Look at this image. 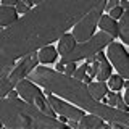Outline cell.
<instances>
[{
	"label": "cell",
	"mask_w": 129,
	"mask_h": 129,
	"mask_svg": "<svg viewBox=\"0 0 129 129\" xmlns=\"http://www.w3.org/2000/svg\"><path fill=\"white\" fill-rule=\"evenodd\" d=\"M107 0H44L0 31V68L52 44Z\"/></svg>",
	"instance_id": "6da1fadb"
},
{
	"label": "cell",
	"mask_w": 129,
	"mask_h": 129,
	"mask_svg": "<svg viewBox=\"0 0 129 129\" xmlns=\"http://www.w3.org/2000/svg\"><path fill=\"white\" fill-rule=\"evenodd\" d=\"M26 78L32 81V82L39 84L40 87H44L45 92H52V94L63 97V99L76 103L82 110H87L92 115H97L102 119H107L108 123L118 121V123L127 124V121H129L127 111H123L119 108L116 110V108H113L107 103L99 102L97 99H94L90 95L87 84H84L82 81H79L76 78L61 74L60 71H53V70H48V68H44V66L31 70Z\"/></svg>",
	"instance_id": "7a4b0ae2"
},
{
	"label": "cell",
	"mask_w": 129,
	"mask_h": 129,
	"mask_svg": "<svg viewBox=\"0 0 129 129\" xmlns=\"http://www.w3.org/2000/svg\"><path fill=\"white\" fill-rule=\"evenodd\" d=\"M0 121L10 129H66V123L44 113L34 103L19 99H0Z\"/></svg>",
	"instance_id": "3957f363"
},
{
	"label": "cell",
	"mask_w": 129,
	"mask_h": 129,
	"mask_svg": "<svg viewBox=\"0 0 129 129\" xmlns=\"http://www.w3.org/2000/svg\"><path fill=\"white\" fill-rule=\"evenodd\" d=\"M113 40V36H110L108 32H99L95 34L92 39H87V42L81 44V45H74L71 52L61 55V61L60 63H70V61H79V60H84V58H89V56H94L97 52H100L105 45H108Z\"/></svg>",
	"instance_id": "277c9868"
},
{
	"label": "cell",
	"mask_w": 129,
	"mask_h": 129,
	"mask_svg": "<svg viewBox=\"0 0 129 129\" xmlns=\"http://www.w3.org/2000/svg\"><path fill=\"white\" fill-rule=\"evenodd\" d=\"M37 63H39L37 52H32V53L23 56L21 61H19V63L13 68V70L10 71V74L0 79V99H2V97H5L23 78H26L27 73H29L31 70H34Z\"/></svg>",
	"instance_id": "5b68a950"
},
{
	"label": "cell",
	"mask_w": 129,
	"mask_h": 129,
	"mask_svg": "<svg viewBox=\"0 0 129 129\" xmlns=\"http://www.w3.org/2000/svg\"><path fill=\"white\" fill-rule=\"evenodd\" d=\"M16 90H18V95L21 97L23 100L29 103H34L36 107H39L44 113H47L48 116L55 118V110L50 107L48 100L42 95V92L39 90V87H36L32 84V81L29 79H21L18 84H16Z\"/></svg>",
	"instance_id": "8992f818"
},
{
	"label": "cell",
	"mask_w": 129,
	"mask_h": 129,
	"mask_svg": "<svg viewBox=\"0 0 129 129\" xmlns=\"http://www.w3.org/2000/svg\"><path fill=\"white\" fill-rule=\"evenodd\" d=\"M103 10H105V3L97 5L95 8H92L89 13L84 15L82 18L74 24V29H73L74 39H78L79 42H86L87 39H90V36L94 34L97 24H99V19H100V16H102Z\"/></svg>",
	"instance_id": "52a82bcc"
},
{
	"label": "cell",
	"mask_w": 129,
	"mask_h": 129,
	"mask_svg": "<svg viewBox=\"0 0 129 129\" xmlns=\"http://www.w3.org/2000/svg\"><path fill=\"white\" fill-rule=\"evenodd\" d=\"M108 56L121 78H129V56L126 48L118 42H110L108 44Z\"/></svg>",
	"instance_id": "ba28073f"
},
{
	"label": "cell",
	"mask_w": 129,
	"mask_h": 129,
	"mask_svg": "<svg viewBox=\"0 0 129 129\" xmlns=\"http://www.w3.org/2000/svg\"><path fill=\"white\" fill-rule=\"evenodd\" d=\"M47 100H48V103H50V107L55 110V113H58V115H64L68 119L79 121L84 115H86L82 110L74 108V107H71L70 103H64L63 100L56 99V97L52 94V92H47Z\"/></svg>",
	"instance_id": "9c48e42d"
},
{
	"label": "cell",
	"mask_w": 129,
	"mask_h": 129,
	"mask_svg": "<svg viewBox=\"0 0 129 129\" xmlns=\"http://www.w3.org/2000/svg\"><path fill=\"white\" fill-rule=\"evenodd\" d=\"M95 60L99 61V70H97L95 78L99 81H105L111 76V64H108L107 56H105L102 52H97L95 53Z\"/></svg>",
	"instance_id": "30bf717a"
},
{
	"label": "cell",
	"mask_w": 129,
	"mask_h": 129,
	"mask_svg": "<svg viewBox=\"0 0 129 129\" xmlns=\"http://www.w3.org/2000/svg\"><path fill=\"white\" fill-rule=\"evenodd\" d=\"M97 26H100V29L105 31V32H108L110 36H113V37L118 36V23H116V19L110 18V15L100 16L99 24H97Z\"/></svg>",
	"instance_id": "8fae6325"
},
{
	"label": "cell",
	"mask_w": 129,
	"mask_h": 129,
	"mask_svg": "<svg viewBox=\"0 0 129 129\" xmlns=\"http://www.w3.org/2000/svg\"><path fill=\"white\" fill-rule=\"evenodd\" d=\"M18 19V13L16 8L2 5L0 7V26H10L11 23H15Z\"/></svg>",
	"instance_id": "7c38bea8"
},
{
	"label": "cell",
	"mask_w": 129,
	"mask_h": 129,
	"mask_svg": "<svg viewBox=\"0 0 129 129\" xmlns=\"http://www.w3.org/2000/svg\"><path fill=\"white\" fill-rule=\"evenodd\" d=\"M119 19L121 21L118 24V36L124 44H129V8L123 11Z\"/></svg>",
	"instance_id": "4fadbf2b"
},
{
	"label": "cell",
	"mask_w": 129,
	"mask_h": 129,
	"mask_svg": "<svg viewBox=\"0 0 129 129\" xmlns=\"http://www.w3.org/2000/svg\"><path fill=\"white\" fill-rule=\"evenodd\" d=\"M79 127L81 129H100V127H103V119L97 115H94V116L84 115L79 119Z\"/></svg>",
	"instance_id": "5bb4252c"
},
{
	"label": "cell",
	"mask_w": 129,
	"mask_h": 129,
	"mask_svg": "<svg viewBox=\"0 0 129 129\" xmlns=\"http://www.w3.org/2000/svg\"><path fill=\"white\" fill-rule=\"evenodd\" d=\"M87 89H89V92H90V95L94 97V99H97V100L103 99V97L107 95V92H108V87H107V84H105V81L89 82L87 84Z\"/></svg>",
	"instance_id": "9a60e30c"
},
{
	"label": "cell",
	"mask_w": 129,
	"mask_h": 129,
	"mask_svg": "<svg viewBox=\"0 0 129 129\" xmlns=\"http://www.w3.org/2000/svg\"><path fill=\"white\" fill-rule=\"evenodd\" d=\"M76 45V39H74V36L73 34H64L60 37V44H58V53L60 55H64V53H68V52H71L73 50V47Z\"/></svg>",
	"instance_id": "2e32d148"
},
{
	"label": "cell",
	"mask_w": 129,
	"mask_h": 129,
	"mask_svg": "<svg viewBox=\"0 0 129 129\" xmlns=\"http://www.w3.org/2000/svg\"><path fill=\"white\" fill-rule=\"evenodd\" d=\"M56 55H58V52H56L53 47H50V45L42 47L39 50V53H37L39 61H42V63H53L56 60Z\"/></svg>",
	"instance_id": "e0dca14e"
},
{
	"label": "cell",
	"mask_w": 129,
	"mask_h": 129,
	"mask_svg": "<svg viewBox=\"0 0 129 129\" xmlns=\"http://www.w3.org/2000/svg\"><path fill=\"white\" fill-rule=\"evenodd\" d=\"M107 94H108L107 105H110V107H118L119 110H123V111H127V105L124 103V100H123V95H121V94H118V92H115V90H108Z\"/></svg>",
	"instance_id": "ac0fdd59"
},
{
	"label": "cell",
	"mask_w": 129,
	"mask_h": 129,
	"mask_svg": "<svg viewBox=\"0 0 129 129\" xmlns=\"http://www.w3.org/2000/svg\"><path fill=\"white\" fill-rule=\"evenodd\" d=\"M108 86H110L111 90L118 92L121 87H123V78H121L119 74H115V76H110V82H108Z\"/></svg>",
	"instance_id": "d6986e66"
},
{
	"label": "cell",
	"mask_w": 129,
	"mask_h": 129,
	"mask_svg": "<svg viewBox=\"0 0 129 129\" xmlns=\"http://www.w3.org/2000/svg\"><path fill=\"white\" fill-rule=\"evenodd\" d=\"M87 64H81V66L78 68V70H76L74 73H73V76H74L76 79H79V81H82V78L84 76H86V73H87Z\"/></svg>",
	"instance_id": "ffe728a7"
},
{
	"label": "cell",
	"mask_w": 129,
	"mask_h": 129,
	"mask_svg": "<svg viewBox=\"0 0 129 129\" xmlns=\"http://www.w3.org/2000/svg\"><path fill=\"white\" fill-rule=\"evenodd\" d=\"M123 8H121L119 5H116V7H113L111 10H110V18H113V19H118V18H121V15H123Z\"/></svg>",
	"instance_id": "44dd1931"
},
{
	"label": "cell",
	"mask_w": 129,
	"mask_h": 129,
	"mask_svg": "<svg viewBox=\"0 0 129 129\" xmlns=\"http://www.w3.org/2000/svg\"><path fill=\"white\" fill-rule=\"evenodd\" d=\"M15 8H16V13H27V11L31 10V8L27 7L26 3H23L21 0H18V2H16V5H15Z\"/></svg>",
	"instance_id": "7402d4cb"
},
{
	"label": "cell",
	"mask_w": 129,
	"mask_h": 129,
	"mask_svg": "<svg viewBox=\"0 0 129 129\" xmlns=\"http://www.w3.org/2000/svg\"><path fill=\"white\" fill-rule=\"evenodd\" d=\"M64 74L66 76H73V73L76 71V63L74 61H70V63H64Z\"/></svg>",
	"instance_id": "603a6c76"
},
{
	"label": "cell",
	"mask_w": 129,
	"mask_h": 129,
	"mask_svg": "<svg viewBox=\"0 0 129 129\" xmlns=\"http://www.w3.org/2000/svg\"><path fill=\"white\" fill-rule=\"evenodd\" d=\"M13 64H7V66H2V68H0V79H2V78H5V76H8V74H10V71L11 70H13Z\"/></svg>",
	"instance_id": "cb8c5ba5"
},
{
	"label": "cell",
	"mask_w": 129,
	"mask_h": 129,
	"mask_svg": "<svg viewBox=\"0 0 129 129\" xmlns=\"http://www.w3.org/2000/svg\"><path fill=\"white\" fill-rule=\"evenodd\" d=\"M119 7L123 8V10H127L129 8V0H119Z\"/></svg>",
	"instance_id": "d4e9b609"
},
{
	"label": "cell",
	"mask_w": 129,
	"mask_h": 129,
	"mask_svg": "<svg viewBox=\"0 0 129 129\" xmlns=\"http://www.w3.org/2000/svg\"><path fill=\"white\" fill-rule=\"evenodd\" d=\"M16 2H18V0H2V3L7 5V7H13V5H16Z\"/></svg>",
	"instance_id": "484cf974"
},
{
	"label": "cell",
	"mask_w": 129,
	"mask_h": 129,
	"mask_svg": "<svg viewBox=\"0 0 129 129\" xmlns=\"http://www.w3.org/2000/svg\"><path fill=\"white\" fill-rule=\"evenodd\" d=\"M7 95H8V97H11V99H15V97H18V90H13V89H11V90L8 92Z\"/></svg>",
	"instance_id": "4316f807"
},
{
	"label": "cell",
	"mask_w": 129,
	"mask_h": 129,
	"mask_svg": "<svg viewBox=\"0 0 129 129\" xmlns=\"http://www.w3.org/2000/svg\"><path fill=\"white\" fill-rule=\"evenodd\" d=\"M68 126H70V127H78V121L70 119V121H68Z\"/></svg>",
	"instance_id": "83f0119b"
},
{
	"label": "cell",
	"mask_w": 129,
	"mask_h": 129,
	"mask_svg": "<svg viewBox=\"0 0 129 129\" xmlns=\"http://www.w3.org/2000/svg\"><path fill=\"white\" fill-rule=\"evenodd\" d=\"M56 71L63 73V71H64V64H63V63H58V64H56Z\"/></svg>",
	"instance_id": "f1b7e54d"
},
{
	"label": "cell",
	"mask_w": 129,
	"mask_h": 129,
	"mask_svg": "<svg viewBox=\"0 0 129 129\" xmlns=\"http://www.w3.org/2000/svg\"><path fill=\"white\" fill-rule=\"evenodd\" d=\"M21 2H23V3H26V5L29 7V8L32 7V0H21Z\"/></svg>",
	"instance_id": "f546056e"
},
{
	"label": "cell",
	"mask_w": 129,
	"mask_h": 129,
	"mask_svg": "<svg viewBox=\"0 0 129 129\" xmlns=\"http://www.w3.org/2000/svg\"><path fill=\"white\" fill-rule=\"evenodd\" d=\"M44 0H32V3H36V5H39V3H42Z\"/></svg>",
	"instance_id": "4dcf8cb0"
},
{
	"label": "cell",
	"mask_w": 129,
	"mask_h": 129,
	"mask_svg": "<svg viewBox=\"0 0 129 129\" xmlns=\"http://www.w3.org/2000/svg\"><path fill=\"white\" fill-rule=\"evenodd\" d=\"M3 127V123H2V121H0V129H2Z\"/></svg>",
	"instance_id": "1f68e13d"
},
{
	"label": "cell",
	"mask_w": 129,
	"mask_h": 129,
	"mask_svg": "<svg viewBox=\"0 0 129 129\" xmlns=\"http://www.w3.org/2000/svg\"><path fill=\"white\" fill-rule=\"evenodd\" d=\"M0 31H2V26H0Z\"/></svg>",
	"instance_id": "d6a6232c"
}]
</instances>
